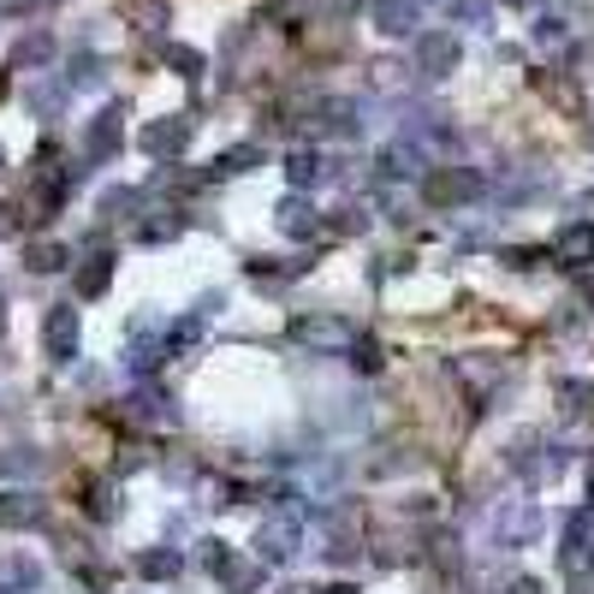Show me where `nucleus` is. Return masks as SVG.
<instances>
[{"label":"nucleus","mask_w":594,"mask_h":594,"mask_svg":"<svg viewBox=\"0 0 594 594\" xmlns=\"http://www.w3.org/2000/svg\"><path fill=\"white\" fill-rule=\"evenodd\" d=\"M292 339H298V345H309V351H321V357H339V351L357 345V327H351L345 315H298Z\"/></svg>","instance_id":"f257e3e1"},{"label":"nucleus","mask_w":594,"mask_h":594,"mask_svg":"<svg viewBox=\"0 0 594 594\" xmlns=\"http://www.w3.org/2000/svg\"><path fill=\"white\" fill-rule=\"evenodd\" d=\"M559 571H565V577H589V571H594V505L571 511V523H565V541H559Z\"/></svg>","instance_id":"f03ea898"},{"label":"nucleus","mask_w":594,"mask_h":594,"mask_svg":"<svg viewBox=\"0 0 594 594\" xmlns=\"http://www.w3.org/2000/svg\"><path fill=\"white\" fill-rule=\"evenodd\" d=\"M422 191H428L434 208H458V202L482 197V173H470V167H434V173H422Z\"/></svg>","instance_id":"7ed1b4c3"},{"label":"nucleus","mask_w":594,"mask_h":594,"mask_svg":"<svg viewBox=\"0 0 594 594\" xmlns=\"http://www.w3.org/2000/svg\"><path fill=\"white\" fill-rule=\"evenodd\" d=\"M298 541H303L298 517H268V523L256 529V559L262 565H292L298 559Z\"/></svg>","instance_id":"20e7f679"},{"label":"nucleus","mask_w":594,"mask_h":594,"mask_svg":"<svg viewBox=\"0 0 594 594\" xmlns=\"http://www.w3.org/2000/svg\"><path fill=\"white\" fill-rule=\"evenodd\" d=\"M458 60H464V48H458L452 30H422L416 36V72H422V78H446Z\"/></svg>","instance_id":"39448f33"},{"label":"nucleus","mask_w":594,"mask_h":594,"mask_svg":"<svg viewBox=\"0 0 594 594\" xmlns=\"http://www.w3.org/2000/svg\"><path fill=\"white\" fill-rule=\"evenodd\" d=\"M42 351H48V363H72V357H78V309H72V303H54V309H48Z\"/></svg>","instance_id":"423d86ee"},{"label":"nucleus","mask_w":594,"mask_h":594,"mask_svg":"<svg viewBox=\"0 0 594 594\" xmlns=\"http://www.w3.org/2000/svg\"><path fill=\"white\" fill-rule=\"evenodd\" d=\"M119 119H125V108H101L96 119H90V131H84V161H90V167H96V161H108L113 149H119V137H125Z\"/></svg>","instance_id":"0eeeda50"},{"label":"nucleus","mask_w":594,"mask_h":594,"mask_svg":"<svg viewBox=\"0 0 594 594\" xmlns=\"http://www.w3.org/2000/svg\"><path fill=\"white\" fill-rule=\"evenodd\" d=\"M553 262L559 268H589L594 262V226L589 220H571L559 238H553Z\"/></svg>","instance_id":"6e6552de"},{"label":"nucleus","mask_w":594,"mask_h":594,"mask_svg":"<svg viewBox=\"0 0 594 594\" xmlns=\"http://www.w3.org/2000/svg\"><path fill=\"white\" fill-rule=\"evenodd\" d=\"M185 143H191V113H173V119H161V125H149V131H143L149 155H179Z\"/></svg>","instance_id":"1a4fd4ad"},{"label":"nucleus","mask_w":594,"mask_h":594,"mask_svg":"<svg viewBox=\"0 0 594 594\" xmlns=\"http://www.w3.org/2000/svg\"><path fill=\"white\" fill-rule=\"evenodd\" d=\"M274 226H280L286 238H309V232H321V214H315L309 197H286L280 208H274Z\"/></svg>","instance_id":"9d476101"},{"label":"nucleus","mask_w":594,"mask_h":594,"mask_svg":"<svg viewBox=\"0 0 594 594\" xmlns=\"http://www.w3.org/2000/svg\"><path fill=\"white\" fill-rule=\"evenodd\" d=\"M416 18H422L416 0H375V24H381L387 36H422V30H416Z\"/></svg>","instance_id":"9b49d317"},{"label":"nucleus","mask_w":594,"mask_h":594,"mask_svg":"<svg viewBox=\"0 0 594 594\" xmlns=\"http://www.w3.org/2000/svg\"><path fill=\"white\" fill-rule=\"evenodd\" d=\"M30 523H42V500L7 488V494H0V529H30Z\"/></svg>","instance_id":"f8f14e48"},{"label":"nucleus","mask_w":594,"mask_h":594,"mask_svg":"<svg viewBox=\"0 0 594 594\" xmlns=\"http://www.w3.org/2000/svg\"><path fill=\"white\" fill-rule=\"evenodd\" d=\"M36 583H42V565L36 559H24V553H7V559H0V594H24Z\"/></svg>","instance_id":"ddd939ff"},{"label":"nucleus","mask_w":594,"mask_h":594,"mask_svg":"<svg viewBox=\"0 0 594 594\" xmlns=\"http://www.w3.org/2000/svg\"><path fill=\"white\" fill-rule=\"evenodd\" d=\"M535 90L553 101V108H565V113H583V96H577V84L571 78H559V72H535Z\"/></svg>","instance_id":"4468645a"},{"label":"nucleus","mask_w":594,"mask_h":594,"mask_svg":"<svg viewBox=\"0 0 594 594\" xmlns=\"http://www.w3.org/2000/svg\"><path fill=\"white\" fill-rule=\"evenodd\" d=\"M286 173H292L298 191H309V185H321V179H327V161L315 155V149H298V155L286 161Z\"/></svg>","instance_id":"2eb2a0df"},{"label":"nucleus","mask_w":594,"mask_h":594,"mask_svg":"<svg viewBox=\"0 0 594 594\" xmlns=\"http://www.w3.org/2000/svg\"><path fill=\"white\" fill-rule=\"evenodd\" d=\"M12 60H18L24 72L48 66V60H54V36H48V30H30V36H24V42H18V54H12Z\"/></svg>","instance_id":"dca6fc26"},{"label":"nucleus","mask_w":594,"mask_h":594,"mask_svg":"<svg viewBox=\"0 0 594 594\" xmlns=\"http://www.w3.org/2000/svg\"><path fill=\"white\" fill-rule=\"evenodd\" d=\"M66 262H72L66 244H24V268L30 274H54V268H66Z\"/></svg>","instance_id":"f3484780"},{"label":"nucleus","mask_w":594,"mask_h":594,"mask_svg":"<svg viewBox=\"0 0 594 594\" xmlns=\"http://www.w3.org/2000/svg\"><path fill=\"white\" fill-rule=\"evenodd\" d=\"M131 416L137 422H173V404L155 393V387H137L131 393Z\"/></svg>","instance_id":"a211bd4d"},{"label":"nucleus","mask_w":594,"mask_h":594,"mask_svg":"<svg viewBox=\"0 0 594 594\" xmlns=\"http://www.w3.org/2000/svg\"><path fill=\"white\" fill-rule=\"evenodd\" d=\"M108 280H113V262L108 256H90L78 268V298H101V292H108Z\"/></svg>","instance_id":"6ab92c4d"},{"label":"nucleus","mask_w":594,"mask_h":594,"mask_svg":"<svg viewBox=\"0 0 594 594\" xmlns=\"http://www.w3.org/2000/svg\"><path fill=\"white\" fill-rule=\"evenodd\" d=\"M309 262H250V280L256 286H280V280H298Z\"/></svg>","instance_id":"aec40b11"},{"label":"nucleus","mask_w":594,"mask_h":594,"mask_svg":"<svg viewBox=\"0 0 594 594\" xmlns=\"http://www.w3.org/2000/svg\"><path fill=\"white\" fill-rule=\"evenodd\" d=\"M262 161V143H238V149H226L220 161H214V173H250Z\"/></svg>","instance_id":"412c9836"},{"label":"nucleus","mask_w":594,"mask_h":594,"mask_svg":"<svg viewBox=\"0 0 594 594\" xmlns=\"http://www.w3.org/2000/svg\"><path fill=\"white\" fill-rule=\"evenodd\" d=\"M66 84H72V90H101V60L78 54V60H72V72H66Z\"/></svg>","instance_id":"4be33fe9"},{"label":"nucleus","mask_w":594,"mask_h":594,"mask_svg":"<svg viewBox=\"0 0 594 594\" xmlns=\"http://www.w3.org/2000/svg\"><path fill=\"white\" fill-rule=\"evenodd\" d=\"M351 363H357L363 375H381V339H369V333H357V345H351Z\"/></svg>","instance_id":"5701e85b"},{"label":"nucleus","mask_w":594,"mask_h":594,"mask_svg":"<svg viewBox=\"0 0 594 594\" xmlns=\"http://www.w3.org/2000/svg\"><path fill=\"white\" fill-rule=\"evenodd\" d=\"M137 571L155 577V583H161V577H179V553H143V559H137Z\"/></svg>","instance_id":"b1692460"},{"label":"nucleus","mask_w":594,"mask_h":594,"mask_svg":"<svg viewBox=\"0 0 594 594\" xmlns=\"http://www.w3.org/2000/svg\"><path fill=\"white\" fill-rule=\"evenodd\" d=\"M559 399H565L559 410H565V416H577V410H583V404L594 399V387H589V381H565V387H559Z\"/></svg>","instance_id":"393cba45"},{"label":"nucleus","mask_w":594,"mask_h":594,"mask_svg":"<svg viewBox=\"0 0 594 594\" xmlns=\"http://www.w3.org/2000/svg\"><path fill=\"white\" fill-rule=\"evenodd\" d=\"M202 565H208L214 577H232V553H226V541H208V547H202Z\"/></svg>","instance_id":"a878e982"},{"label":"nucleus","mask_w":594,"mask_h":594,"mask_svg":"<svg viewBox=\"0 0 594 594\" xmlns=\"http://www.w3.org/2000/svg\"><path fill=\"white\" fill-rule=\"evenodd\" d=\"M167 60H173V66L185 72V78H197V72H202V54H197V48H179V42H167Z\"/></svg>","instance_id":"bb28decb"},{"label":"nucleus","mask_w":594,"mask_h":594,"mask_svg":"<svg viewBox=\"0 0 594 594\" xmlns=\"http://www.w3.org/2000/svg\"><path fill=\"white\" fill-rule=\"evenodd\" d=\"M535 42L541 48H565V18H541L535 24Z\"/></svg>","instance_id":"cd10ccee"},{"label":"nucleus","mask_w":594,"mask_h":594,"mask_svg":"<svg viewBox=\"0 0 594 594\" xmlns=\"http://www.w3.org/2000/svg\"><path fill=\"white\" fill-rule=\"evenodd\" d=\"M446 12H458L464 24H488V7H482V0H446Z\"/></svg>","instance_id":"c85d7f7f"},{"label":"nucleus","mask_w":594,"mask_h":594,"mask_svg":"<svg viewBox=\"0 0 594 594\" xmlns=\"http://www.w3.org/2000/svg\"><path fill=\"white\" fill-rule=\"evenodd\" d=\"M18 470L24 476L36 470V452H7V458H0V476H18Z\"/></svg>","instance_id":"c756f323"},{"label":"nucleus","mask_w":594,"mask_h":594,"mask_svg":"<svg viewBox=\"0 0 594 594\" xmlns=\"http://www.w3.org/2000/svg\"><path fill=\"white\" fill-rule=\"evenodd\" d=\"M363 226H369V214H363V208H345V214L333 220V232L345 238V232H363Z\"/></svg>","instance_id":"7c9ffc66"},{"label":"nucleus","mask_w":594,"mask_h":594,"mask_svg":"<svg viewBox=\"0 0 594 594\" xmlns=\"http://www.w3.org/2000/svg\"><path fill=\"white\" fill-rule=\"evenodd\" d=\"M101 208H108V214H125V208H137V191H108V197H101Z\"/></svg>","instance_id":"2f4dec72"},{"label":"nucleus","mask_w":594,"mask_h":594,"mask_svg":"<svg viewBox=\"0 0 594 594\" xmlns=\"http://www.w3.org/2000/svg\"><path fill=\"white\" fill-rule=\"evenodd\" d=\"M143 238H149V244H161V238H179V220H149Z\"/></svg>","instance_id":"473e14b6"},{"label":"nucleus","mask_w":594,"mask_h":594,"mask_svg":"<svg viewBox=\"0 0 594 594\" xmlns=\"http://www.w3.org/2000/svg\"><path fill=\"white\" fill-rule=\"evenodd\" d=\"M30 101H36L42 113H54V108H60V90H54V84H42V90H30Z\"/></svg>","instance_id":"72a5a7b5"},{"label":"nucleus","mask_w":594,"mask_h":594,"mask_svg":"<svg viewBox=\"0 0 594 594\" xmlns=\"http://www.w3.org/2000/svg\"><path fill=\"white\" fill-rule=\"evenodd\" d=\"M505 594H541V583H535V577H511V583H505Z\"/></svg>","instance_id":"f704fd0d"},{"label":"nucleus","mask_w":594,"mask_h":594,"mask_svg":"<svg viewBox=\"0 0 594 594\" xmlns=\"http://www.w3.org/2000/svg\"><path fill=\"white\" fill-rule=\"evenodd\" d=\"M321 594H357V589H351V583H333V589H321Z\"/></svg>","instance_id":"c9c22d12"},{"label":"nucleus","mask_w":594,"mask_h":594,"mask_svg":"<svg viewBox=\"0 0 594 594\" xmlns=\"http://www.w3.org/2000/svg\"><path fill=\"white\" fill-rule=\"evenodd\" d=\"M0 333H7V303H0Z\"/></svg>","instance_id":"e433bc0d"},{"label":"nucleus","mask_w":594,"mask_h":594,"mask_svg":"<svg viewBox=\"0 0 594 594\" xmlns=\"http://www.w3.org/2000/svg\"><path fill=\"white\" fill-rule=\"evenodd\" d=\"M286 594H321V589H286Z\"/></svg>","instance_id":"4c0bfd02"},{"label":"nucleus","mask_w":594,"mask_h":594,"mask_svg":"<svg viewBox=\"0 0 594 594\" xmlns=\"http://www.w3.org/2000/svg\"><path fill=\"white\" fill-rule=\"evenodd\" d=\"M7 226H12V220H7V208H0V232H7Z\"/></svg>","instance_id":"58836bf2"},{"label":"nucleus","mask_w":594,"mask_h":594,"mask_svg":"<svg viewBox=\"0 0 594 594\" xmlns=\"http://www.w3.org/2000/svg\"><path fill=\"white\" fill-rule=\"evenodd\" d=\"M511 7H535V0H511Z\"/></svg>","instance_id":"ea45409f"},{"label":"nucleus","mask_w":594,"mask_h":594,"mask_svg":"<svg viewBox=\"0 0 594 594\" xmlns=\"http://www.w3.org/2000/svg\"><path fill=\"white\" fill-rule=\"evenodd\" d=\"M589 494H594V470H589Z\"/></svg>","instance_id":"a19ab883"}]
</instances>
